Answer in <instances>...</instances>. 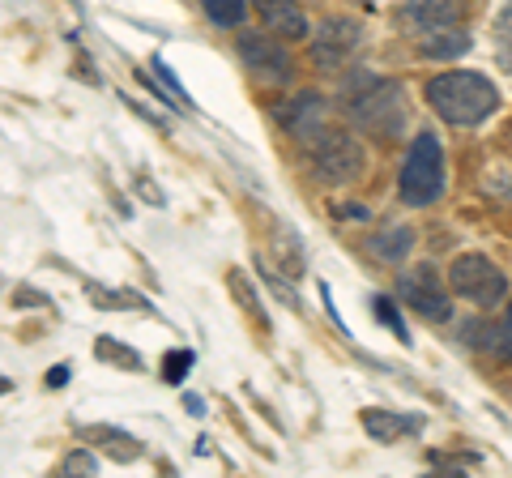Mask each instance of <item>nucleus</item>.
Returning a JSON list of instances; mask_svg holds the SVG:
<instances>
[{"label": "nucleus", "instance_id": "obj_9", "mask_svg": "<svg viewBox=\"0 0 512 478\" xmlns=\"http://www.w3.org/2000/svg\"><path fill=\"white\" fill-rule=\"evenodd\" d=\"M363 30L355 18H325L312 39V65L316 69H342L350 56L359 52Z\"/></svg>", "mask_w": 512, "mask_h": 478}, {"label": "nucleus", "instance_id": "obj_19", "mask_svg": "<svg viewBox=\"0 0 512 478\" xmlns=\"http://www.w3.org/2000/svg\"><path fill=\"white\" fill-rule=\"evenodd\" d=\"M372 312L380 316V325H384V329H393V333H397V342H402V346L414 342V338H410V329H406V321H402V316H397V308H393V299L376 295V299H372Z\"/></svg>", "mask_w": 512, "mask_h": 478}, {"label": "nucleus", "instance_id": "obj_21", "mask_svg": "<svg viewBox=\"0 0 512 478\" xmlns=\"http://www.w3.org/2000/svg\"><path fill=\"white\" fill-rule=\"evenodd\" d=\"M192 368V350H167L163 355V380L167 385H180V380L188 376Z\"/></svg>", "mask_w": 512, "mask_h": 478}, {"label": "nucleus", "instance_id": "obj_18", "mask_svg": "<svg viewBox=\"0 0 512 478\" xmlns=\"http://www.w3.org/2000/svg\"><path fill=\"white\" fill-rule=\"evenodd\" d=\"M205 18L214 26H239L248 18V0H205Z\"/></svg>", "mask_w": 512, "mask_h": 478}, {"label": "nucleus", "instance_id": "obj_4", "mask_svg": "<svg viewBox=\"0 0 512 478\" xmlns=\"http://www.w3.org/2000/svg\"><path fill=\"white\" fill-rule=\"evenodd\" d=\"M303 154H308V163L316 171V180H325L333 188L342 184H355L363 175V146L346 129H329V124H320V129L303 141Z\"/></svg>", "mask_w": 512, "mask_h": 478}, {"label": "nucleus", "instance_id": "obj_20", "mask_svg": "<svg viewBox=\"0 0 512 478\" xmlns=\"http://www.w3.org/2000/svg\"><path fill=\"white\" fill-rule=\"evenodd\" d=\"M491 350H495V355H500L504 363H512V304L504 308L500 325L491 329Z\"/></svg>", "mask_w": 512, "mask_h": 478}, {"label": "nucleus", "instance_id": "obj_27", "mask_svg": "<svg viewBox=\"0 0 512 478\" xmlns=\"http://www.w3.org/2000/svg\"><path fill=\"white\" fill-rule=\"evenodd\" d=\"M60 385H69V363H60V368L47 372V389H60Z\"/></svg>", "mask_w": 512, "mask_h": 478}, {"label": "nucleus", "instance_id": "obj_14", "mask_svg": "<svg viewBox=\"0 0 512 478\" xmlns=\"http://www.w3.org/2000/svg\"><path fill=\"white\" fill-rule=\"evenodd\" d=\"M82 440L103 444V449H107L111 457H120V461H133V457H141V444H137L133 436H128V432H116V427H86Z\"/></svg>", "mask_w": 512, "mask_h": 478}, {"label": "nucleus", "instance_id": "obj_1", "mask_svg": "<svg viewBox=\"0 0 512 478\" xmlns=\"http://www.w3.org/2000/svg\"><path fill=\"white\" fill-rule=\"evenodd\" d=\"M427 103L436 107V116L457 124V129H474V124H483L491 111L500 107V90H495V82H487L483 73L453 69V73H440L427 82Z\"/></svg>", "mask_w": 512, "mask_h": 478}, {"label": "nucleus", "instance_id": "obj_25", "mask_svg": "<svg viewBox=\"0 0 512 478\" xmlns=\"http://www.w3.org/2000/svg\"><path fill=\"white\" fill-rule=\"evenodd\" d=\"M154 73H163V82H167V86H171L175 94H180V103H188V90L180 86V77H175V73H171V69L163 65V60H154Z\"/></svg>", "mask_w": 512, "mask_h": 478}, {"label": "nucleus", "instance_id": "obj_6", "mask_svg": "<svg viewBox=\"0 0 512 478\" xmlns=\"http://www.w3.org/2000/svg\"><path fill=\"white\" fill-rule=\"evenodd\" d=\"M286 39H278V35H256V30H244V35L235 39V52H239V60L248 65V73L252 77H261V82H291V73H295V60H291V52L282 47Z\"/></svg>", "mask_w": 512, "mask_h": 478}, {"label": "nucleus", "instance_id": "obj_3", "mask_svg": "<svg viewBox=\"0 0 512 478\" xmlns=\"http://www.w3.org/2000/svg\"><path fill=\"white\" fill-rule=\"evenodd\" d=\"M397 197L406 205H436L444 197V150L436 133H414L397 175Z\"/></svg>", "mask_w": 512, "mask_h": 478}, {"label": "nucleus", "instance_id": "obj_24", "mask_svg": "<svg viewBox=\"0 0 512 478\" xmlns=\"http://www.w3.org/2000/svg\"><path fill=\"white\" fill-rule=\"evenodd\" d=\"M94 470H99V461H94V453H86V449H77L60 461V474H94Z\"/></svg>", "mask_w": 512, "mask_h": 478}, {"label": "nucleus", "instance_id": "obj_10", "mask_svg": "<svg viewBox=\"0 0 512 478\" xmlns=\"http://www.w3.org/2000/svg\"><path fill=\"white\" fill-rule=\"evenodd\" d=\"M423 414H402V410H363V432L372 436L376 444H397V440H414L423 432Z\"/></svg>", "mask_w": 512, "mask_h": 478}, {"label": "nucleus", "instance_id": "obj_17", "mask_svg": "<svg viewBox=\"0 0 512 478\" xmlns=\"http://www.w3.org/2000/svg\"><path fill=\"white\" fill-rule=\"evenodd\" d=\"M495 65H500L504 73H512V0L495 13Z\"/></svg>", "mask_w": 512, "mask_h": 478}, {"label": "nucleus", "instance_id": "obj_5", "mask_svg": "<svg viewBox=\"0 0 512 478\" xmlns=\"http://www.w3.org/2000/svg\"><path fill=\"white\" fill-rule=\"evenodd\" d=\"M448 282H453V291L461 299H470V304H478V308H495L508 295L504 269L495 265L491 257H483V252H466V257H457L453 269H448Z\"/></svg>", "mask_w": 512, "mask_h": 478}, {"label": "nucleus", "instance_id": "obj_16", "mask_svg": "<svg viewBox=\"0 0 512 478\" xmlns=\"http://www.w3.org/2000/svg\"><path fill=\"white\" fill-rule=\"evenodd\" d=\"M227 286H231L235 304H239V308H244V312H248V316H252V321H256V325H261V329H269V316H265V304H261V295H256V291H252V286H248V278H244V269H231V274H227Z\"/></svg>", "mask_w": 512, "mask_h": 478}, {"label": "nucleus", "instance_id": "obj_22", "mask_svg": "<svg viewBox=\"0 0 512 478\" xmlns=\"http://www.w3.org/2000/svg\"><path fill=\"white\" fill-rule=\"evenodd\" d=\"M99 359H111V363H124L128 372H141V355L128 346H116L111 338H99Z\"/></svg>", "mask_w": 512, "mask_h": 478}, {"label": "nucleus", "instance_id": "obj_8", "mask_svg": "<svg viewBox=\"0 0 512 478\" xmlns=\"http://www.w3.org/2000/svg\"><path fill=\"white\" fill-rule=\"evenodd\" d=\"M397 22L406 26V35L427 39L436 30L466 22V0H402L397 5Z\"/></svg>", "mask_w": 512, "mask_h": 478}, {"label": "nucleus", "instance_id": "obj_7", "mask_svg": "<svg viewBox=\"0 0 512 478\" xmlns=\"http://www.w3.org/2000/svg\"><path fill=\"white\" fill-rule=\"evenodd\" d=\"M397 295H402V304H410L414 312L423 316V321H448L453 316V304H448V291L440 274L431 265H410L402 269V278H397Z\"/></svg>", "mask_w": 512, "mask_h": 478}, {"label": "nucleus", "instance_id": "obj_15", "mask_svg": "<svg viewBox=\"0 0 512 478\" xmlns=\"http://www.w3.org/2000/svg\"><path fill=\"white\" fill-rule=\"evenodd\" d=\"M367 248H372L380 261H402L406 252L414 248V231H410V227H393V231H380V235H372V239H367Z\"/></svg>", "mask_w": 512, "mask_h": 478}, {"label": "nucleus", "instance_id": "obj_2", "mask_svg": "<svg viewBox=\"0 0 512 478\" xmlns=\"http://www.w3.org/2000/svg\"><path fill=\"white\" fill-rule=\"evenodd\" d=\"M346 111H350V120H355L363 133H372L380 141L397 137V133H402V124H406L402 86L384 82V77H372V73L350 77V86H346Z\"/></svg>", "mask_w": 512, "mask_h": 478}, {"label": "nucleus", "instance_id": "obj_23", "mask_svg": "<svg viewBox=\"0 0 512 478\" xmlns=\"http://www.w3.org/2000/svg\"><path fill=\"white\" fill-rule=\"evenodd\" d=\"M90 295L103 299L99 308H146L137 295H128V291H107V286H90Z\"/></svg>", "mask_w": 512, "mask_h": 478}, {"label": "nucleus", "instance_id": "obj_28", "mask_svg": "<svg viewBox=\"0 0 512 478\" xmlns=\"http://www.w3.org/2000/svg\"><path fill=\"white\" fill-rule=\"evenodd\" d=\"M5 389H9V380H0V393H5Z\"/></svg>", "mask_w": 512, "mask_h": 478}, {"label": "nucleus", "instance_id": "obj_26", "mask_svg": "<svg viewBox=\"0 0 512 478\" xmlns=\"http://www.w3.org/2000/svg\"><path fill=\"white\" fill-rule=\"evenodd\" d=\"M13 304H18V308H39V304H47V299L39 291H26V286H22V291L13 295Z\"/></svg>", "mask_w": 512, "mask_h": 478}, {"label": "nucleus", "instance_id": "obj_11", "mask_svg": "<svg viewBox=\"0 0 512 478\" xmlns=\"http://www.w3.org/2000/svg\"><path fill=\"white\" fill-rule=\"evenodd\" d=\"M278 124L303 146V141H308V137L320 129V124H325V99H320L316 90L295 94V99L286 103V107H278Z\"/></svg>", "mask_w": 512, "mask_h": 478}, {"label": "nucleus", "instance_id": "obj_12", "mask_svg": "<svg viewBox=\"0 0 512 478\" xmlns=\"http://www.w3.org/2000/svg\"><path fill=\"white\" fill-rule=\"evenodd\" d=\"M256 5V18H261V26L269 30V35L278 39H308V18H303V9L295 5V0H252Z\"/></svg>", "mask_w": 512, "mask_h": 478}, {"label": "nucleus", "instance_id": "obj_13", "mask_svg": "<svg viewBox=\"0 0 512 478\" xmlns=\"http://www.w3.org/2000/svg\"><path fill=\"white\" fill-rule=\"evenodd\" d=\"M419 47H423V56H431V60H457V56L470 52V30L466 26H448V30H436V35L419 39Z\"/></svg>", "mask_w": 512, "mask_h": 478}]
</instances>
